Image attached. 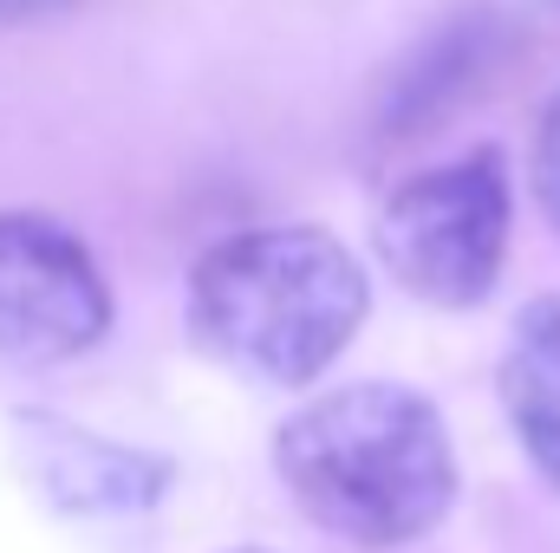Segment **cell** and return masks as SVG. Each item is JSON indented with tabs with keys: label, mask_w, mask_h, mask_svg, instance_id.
Here are the masks:
<instances>
[{
	"label": "cell",
	"mask_w": 560,
	"mask_h": 553,
	"mask_svg": "<svg viewBox=\"0 0 560 553\" xmlns=\"http://www.w3.org/2000/svg\"><path fill=\"white\" fill-rule=\"evenodd\" d=\"M26 462L52 489V502L72 508V515H138L170 482V469L156 456L98 443L85 430H66V423H33Z\"/></svg>",
	"instance_id": "5"
},
{
	"label": "cell",
	"mask_w": 560,
	"mask_h": 553,
	"mask_svg": "<svg viewBox=\"0 0 560 553\" xmlns=\"http://www.w3.org/2000/svg\"><path fill=\"white\" fill-rule=\"evenodd\" d=\"M535 189H541V209H548V222H555V235H560V92L548 98V111H541V138H535Z\"/></svg>",
	"instance_id": "8"
},
{
	"label": "cell",
	"mask_w": 560,
	"mask_h": 553,
	"mask_svg": "<svg viewBox=\"0 0 560 553\" xmlns=\"http://www.w3.org/2000/svg\"><path fill=\"white\" fill-rule=\"evenodd\" d=\"M365 268L326 228H242L189 274V332L255 385H313L365 319Z\"/></svg>",
	"instance_id": "2"
},
{
	"label": "cell",
	"mask_w": 560,
	"mask_h": 553,
	"mask_svg": "<svg viewBox=\"0 0 560 553\" xmlns=\"http://www.w3.org/2000/svg\"><path fill=\"white\" fill-rule=\"evenodd\" d=\"M502 46V20L495 13H463L443 33H430L418 52L385 79L378 98V138H418L430 118H443L463 92H476V79L495 66Z\"/></svg>",
	"instance_id": "6"
},
{
	"label": "cell",
	"mask_w": 560,
	"mask_h": 553,
	"mask_svg": "<svg viewBox=\"0 0 560 553\" xmlns=\"http://www.w3.org/2000/svg\"><path fill=\"white\" fill-rule=\"evenodd\" d=\"M495 391H502L522 456L535 462L548 489H560V299H528L515 313Z\"/></svg>",
	"instance_id": "7"
},
{
	"label": "cell",
	"mask_w": 560,
	"mask_h": 553,
	"mask_svg": "<svg viewBox=\"0 0 560 553\" xmlns=\"http://www.w3.org/2000/svg\"><path fill=\"white\" fill-rule=\"evenodd\" d=\"M242 553H261V548H242Z\"/></svg>",
	"instance_id": "10"
},
{
	"label": "cell",
	"mask_w": 560,
	"mask_h": 553,
	"mask_svg": "<svg viewBox=\"0 0 560 553\" xmlns=\"http://www.w3.org/2000/svg\"><path fill=\"white\" fill-rule=\"evenodd\" d=\"M112 332V286L92 248L33 209L0 215V358L66 365Z\"/></svg>",
	"instance_id": "4"
},
{
	"label": "cell",
	"mask_w": 560,
	"mask_h": 553,
	"mask_svg": "<svg viewBox=\"0 0 560 553\" xmlns=\"http://www.w3.org/2000/svg\"><path fill=\"white\" fill-rule=\"evenodd\" d=\"M72 0H0V20H39V13H59Z\"/></svg>",
	"instance_id": "9"
},
{
	"label": "cell",
	"mask_w": 560,
	"mask_h": 553,
	"mask_svg": "<svg viewBox=\"0 0 560 553\" xmlns=\"http://www.w3.org/2000/svg\"><path fill=\"white\" fill-rule=\"evenodd\" d=\"M509 169L495 150L418 169L392 189L378 215V255L405 293L423 306H476L502 280L509 255Z\"/></svg>",
	"instance_id": "3"
},
{
	"label": "cell",
	"mask_w": 560,
	"mask_h": 553,
	"mask_svg": "<svg viewBox=\"0 0 560 553\" xmlns=\"http://www.w3.org/2000/svg\"><path fill=\"white\" fill-rule=\"evenodd\" d=\"M275 469L300 515L352 548L423 541L456 502V443L411 385H339L293 411Z\"/></svg>",
	"instance_id": "1"
}]
</instances>
